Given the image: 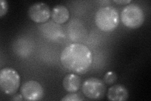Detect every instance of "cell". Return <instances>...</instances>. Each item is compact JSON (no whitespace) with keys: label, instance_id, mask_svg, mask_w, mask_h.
Wrapping results in <instances>:
<instances>
[{"label":"cell","instance_id":"30bf717a","mask_svg":"<svg viewBox=\"0 0 151 101\" xmlns=\"http://www.w3.org/2000/svg\"><path fill=\"white\" fill-rule=\"evenodd\" d=\"M64 89L68 92H76L81 86V78L75 74H68L63 79Z\"/></svg>","mask_w":151,"mask_h":101},{"label":"cell","instance_id":"7c38bea8","mask_svg":"<svg viewBox=\"0 0 151 101\" xmlns=\"http://www.w3.org/2000/svg\"><path fill=\"white\" fill-rule=\"evenodd\" d=\"M117 79V76L115 73L113 71H109L104 76L103 80L105 83L108 85H111L114 84Z\"/></svg>","mask_w":151,"mask_h":101},{"label":"cell","instance_id":"9a60e30c","mask_svg":"<svg viewBox=\"0 0 151 101\" xmlns=\"http://www.w3.org/2000/svg\"><path fill=\"white\" fill-rule=\"evenodd\" d=\"M23 95L22 94H17L13 96V97L12 98L13 100H23Z\"/></svg>","mask_w":151,"mask_h":101},{"label":"cell","instance_id":"5bb4252c","mask_svg":"<svg viewBox=\"0 0 151 101\" xmlns=\"http://www.w3.org/2000/svg\"><path fill=\"white\" fill-rule=\"evenodd\" d=\"M0 17L2 18L3 16L6 15L8 12V4L6 1L4 0H1L0 1Z\"/></svg>","mask_w":151,"mask_h":101},{"label":"cell","instance_id":"7a4b0ae2","mask_svg":"<svg viewBox=\"0 0 151 101\" xmlns=\"http://www.w3.org/2000/svg\"><path fill=\"white\" fill-rule=\"evenodd\" d=\"M95 23L101 31L106 32H112L119 25V13L113 7L100 8L96 13Z\"/></svg>","mask_w":151,"mask_h":101},{"label":"cell","instance_id":"8fae6325","mask_svg":"<svg viewBox=\"0 0 151 101\" xmlns=\"http://www.w3.org/2000/svg\"><path fill=\"white\" fill-rule=\"evenodd\" d=\"M52 20L58 24H62L68 20L69 18V12L67 7L64 5H57L54 7L51 12Z\"/></svg>","mask_w":151,"mask_h":101},{"label":"cell","instance_id":"52a82bcc","mask_svg":"<svg viewBox=\"0 0 151 101\" xmlns=\"http://www.w3.org/2000/svg\"><path fill=\"white\" fill-rule=\"evenodd\" d=\"M28 15L32 21L37 23H44L49 20L51 13L47 4L37 3L32 4L28 9Z\"/></svg>","mask_w":151,"mask_h":101},{"label":"cell","instance_id":"9c48e42d","mask_svg":"<svg viewBox=\"0 0 151 101\" xmlns=\"http://www.w3.org/2000/svg\"><path fill=\"white\" fill-rule=\"evenodd\" d=\"M129 91L125 86L115 85L112 86L108 91L107 97L111 101H124L129 98Z\"/></svg>","mask_w":151,"mask_h":101},{"label":"cell","instance_id":"ba28073f","mask_svg":"<svg viewBox=\"0 0 151 101\" xmlns=\"http://www.w3.org/2000/svg\"><path fill=\"white\" fill-rule=\"evenodd\" d=\"M41 30L44 36L50 40H58L64 37L63 28L58 23L49 22L42 24Z\"/></svg>","mask_w":151,"mask_h":101},{"label":"cell","instance_id":"8992f818","mask_svg":"<svg viewBox=\"0 0 151 101\" xmlns=\"http://www.w3.org/2000/svg\"><path fill=\"white\" fill-rule=\"evenodd\" d=\"M21 93L26 100H39L44 96V89L37 81L30 80L23 84Z\"/></svg>","mask_w":151,"mask_h":101},{"label":"cell","instance_id":"4fadbf2b","mask_svg":"<svg viewBox=\"0 0 151 101\" xmlns=\"http://www.w3.org/2000/svg\"><path fill=\"white\" fill-rule=\"evenodd\" d=\"M81 95H80L79 94L72 92L70 93L61 99L62 101H79V100H84L83 98L81 97Z\"/></svg>","mask_w":151,"mask_h":101},{"label":"cell","instance_id":"3957f363","mask_svg":"<svg viewBox=\"0 0 151 101\" xmlns=\"http://www.w3.org/2000/svg\"><path fill=\"white\" fill-rule=\"evenodd\" d=\"M145 19L144 12L139 5L132 3L127 5L121 13L124 25L130 28H137L142 25Z\"/></svg>","mask_w":151,"mask_h":101},{"label":"cell","instance_id":"277c9868","mask_svg":"<svg viewBox=\"0 0 151 101\" xmlns=\"http://www.w3.org/2000/svg\"><path fill=\"white\" fill-rule=\"evenodd\" d=\"M20 84V75L15 69L4 68L0 71V86L4 94L9 95L15 94Z\"/></svg>","mask_w":151,"mask_h":101},{"label":"cell","instance_id":"6da1fadb","mask_svg":"<svg viewBox=\"0 0 151 101\" xmlns=\"http://www.w3.org/2000/svg\"><path fill=\"white\" fill-rule=\"evenodd\" d=\"M60 61L65 68L78 74H84L90 68L93 61L91 51L84 44L74 43L64 48Z\"/></svg>","mask_w":151,"mask_h":101},{"label":"cell","instance_id":"5b68a950","mask_svg":"<svg viewBox=\"0 0 151 101\" xmlns=\"http://www.w3.org/2000/svg\"><path fill=\"white\" fill-rule=\"evenodd\" d=\"M82 92L87 98L98 100L104 97L106 92V86L100 79L92 77L87 79L83 83Z\"/></svg>","mask_w":151,"mask_h":101},{"label":"cell","instance_id":"2e32d148","mask_svg":"<svg viewBox=\"0 0 151 101\" xmlns=\"http://www.w3.org/2000/svg\"><path fill=\"white\" fill-rule=\"evenodd\" d=\"M113 1L117 4H128L131 2L130 0H119V1L115 0V1Z\"/></svg>","mask_w":151,"mask_h":101}]
</instances>
